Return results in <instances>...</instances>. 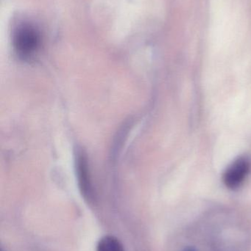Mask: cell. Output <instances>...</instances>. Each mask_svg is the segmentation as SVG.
Listing matches in <instances>:
<instances>
[{
    "label": "cell",
    "instance_id": "cell-1",
    "mask_svg": "<svg viewBox=\"0 0 251 251\" xmlns=\"http://www.w3.org/2000/svg\"><path fill=\"white\" fill-rule=\"evenodd\" d=\"M13 44L19 55L29 57L39 47V32L35 26L29 24L20 25L15 31Z\"/></svg>",
    "mask_w": 251,
    "mask_h": 251
},
{
    "label": "cell",
    "instance_id": "cell-5",
    "mask_svg": "<svg viewBox=\"0 0 251 251\" xmlns=\"http://www.w3.org/2000/svg\"><path fill=\"white\" fill-rule=\"evenodd\" d=\"M183 251H195L193 250V249H184V250Z\"/></svg>",
    "mask_w": 251,
    "mask_h": 251
},
{
    "label": "cell",
    "instance_id": "cell-4",
    "mask_svg": "<svg viewBox=\"0 0 251 251\" xmlns=\"http://www.w3.org/2000/svg\"><path fill=\"white\" fill-rule=\"evenodd\" d=\"M97 251H124L122 243L116 237L106 236L99 241Z\"/></svg>",
    "mask_w": 251,
    "mask_h": 251
},
{
    "label": "cell",
    "instance_id": "cell-2",
    "mask_svg": "<svg viewBox=\"0 0 251 251\" xmlns=\"http://www.w3.org/2000/svg\"><path fill=\"white\" fill-rule=\"evenodd\" d=\"M251 171V160L242 156L233 161L223 174V182L228 188L236 190L244 183Z\"/></svg>",
    "mask_w": 251,
    "mask_h": 251
},
{
    "label": "cell",
    "instance_id": "cell-3",
    "mask_svg": "<svg viewBox=\"0 0 251 251\" xmlns=\"http://www.w3.org/2000/svg\"><path fill=\"white\" fill-rule=\"evenodd\" d=\"M86 167L85 158L84 156H79L78 159V173L80 185L84 196L88 199H91V187L88 181Z\"/></svg>",
    "mask_w": 251,
    "mask_h": 251
}]
</instances>
